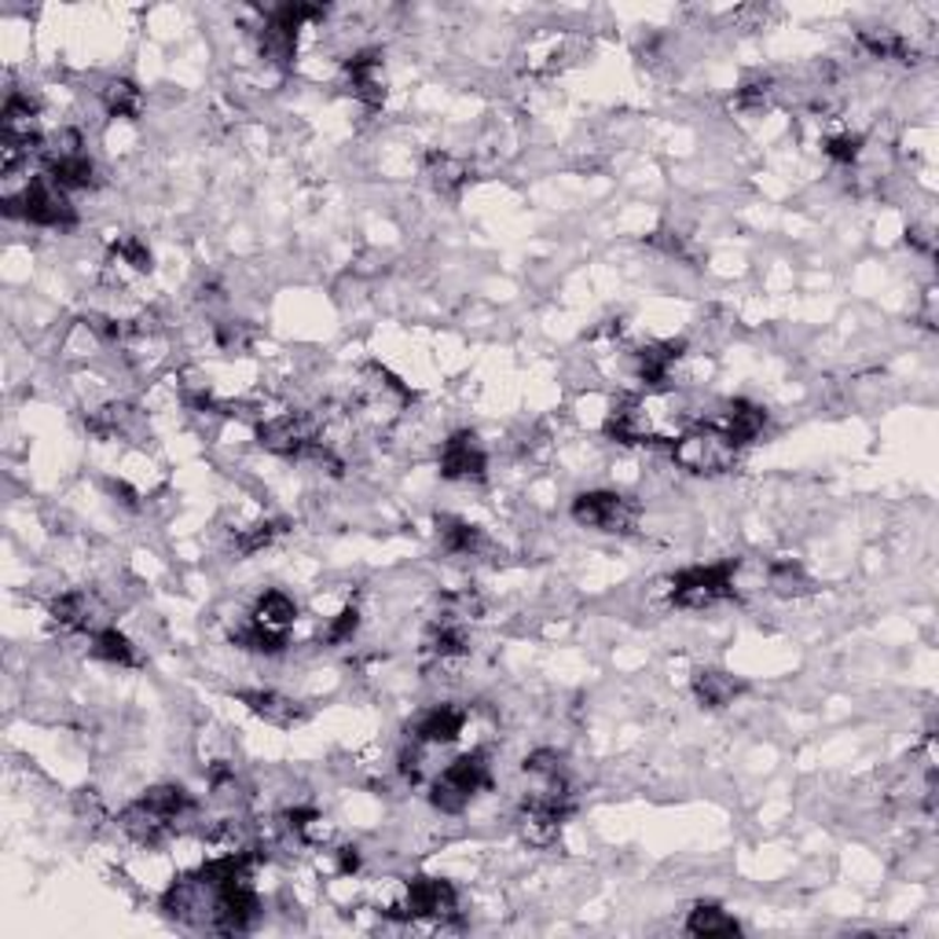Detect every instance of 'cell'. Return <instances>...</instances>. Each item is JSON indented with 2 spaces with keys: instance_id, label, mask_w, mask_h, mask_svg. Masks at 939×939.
<instances>
[{
  "instance_id": "24",
  "label": "cell",
  "mask_w": 939,
  "mask_h": 939,
  "mask_svg": "<svg viewBox=\"0 0 939 939\" xmlns=\"http://www.w3.org/2000/svg\"><path fill=\"white\" fill-rule=\"evenodd\" d=\"M437 526H441V543H444V551H448V554H459V559H474V554L488 551L485 532H482V529H474V526H466V521H459V518H441V521H437Z\"/></svg>"
},
{
  "instance_id": "18",
  "label": "cell",
  "mask_w": 939,
  "mask_h": 939,
  "mask_svg": "<svg viewBox=\"0 0 939 939\" xmlns=\"http://www.w3.org/2000/svg\"><path fill=\"white\" fill-rule=\"evenodd\" d=\"M763 426H767V411H763L760 404H752V400H730L723 422H719V430H723L730 441H734V448H741V444H752V441H756V437L763 433Z\"/></svg>"
},
{
  "instance_id": "13",
  "label": "cell",
  "mask_w": 939,
  "mask_h": 939,
  "mask_svg": "<svg viewBox=\"0 0 939 939\" xmlns=\"http://www.w3.org/2000/svg\"><path fill=\"white\" fill-rule=\"evenodd\" d=\"M52 620H56L59 628L67 631H89V636H96V631H103V606L100 598H96L92 592H67L59 595L56 603H52Z\"/></svg>"
},
{
  "instance_id": "2",
  "label": "cell",
  "mask_w": 939,
  "mask_h": 939,
  "mask_svg": "<svg viewBox=\"0 0 939 939\" xmlns=\"http://www.w3.org/2000/svg\"><path fill=\"white\" fill-rule=\"evenodd\" d=\"M672 459L686 470V474L716 477L734 466L738 448L719 426H694V430H686L683 437H675Z\"/></svg>"
},
{
  "instance_id": "6",
  "label": "cell",
  "mask_w": 939,
  "mask_h": 939,
  "mask_svg": "<svg viewBox=\"0 0 939 939\" xmlns=\"http://www.w3.org/2000/svg\"><path fill=\"white\" fill-rule=\"evenodd\" d=\"M408 400H411L408 389H404L400 382L389 375V371L367 367V375H364V382H360V389H356V408L353 411L364 415L367 422L386 426V422L397 419L400 408Z\"/></svg>"
},
{
  "instance_id": "26",
  "label": "cell",
  "mask_w": 939,
  "mask_h": 939,
  "mask_svg": "<svg viewBox=\"0 0 939 939\" xmlns=\"http://www.w3.org/2000/svg\"><path fill=\"white\" fill-rule=\"evenodd\" d=\"M686 932H691V936H705V939H708V936H738L741 925H738L727 910H719V906L697 903L694 910H691V917H686Z\"/></svg>"
},
{
  "instance_id": "8",
  "label": "cell",
  "mask_w": 939,
  "mask_h": 939,
  "mask_svg": "<svg viewBox=\"0 0 939 939\" xmlns=\"http://www.w3.org/2000/svg\"><path fill=\"white\" fill-rule=\"evenodd\" d=\"M459 895L452 881L441 877H411L404 884V914L408 917H433V921H452Z\"/></svg>"
},
{
  "instance_id": "1",
  "label": "cell",
  "mask_w": 939,
  "mask_h": 939,
  "mask_svg": "<svg viewBox=\"0 0 939 939\" xmlns=\"http://www.w3.org/2000/svg\"><path fill=\"white\" fill-rule=\"evenodd\" d=\"M4 213L23 217V221L41 224V228H74L78 224V210H74L67 191H63L48 173L45 177H34L19 195H4Z\"/></svg>"
},
{
  "instance_id": "32",
  "label": "cell",
  "mask_w": 939,
  "mask_h": 939,
  "mask_svg": "<svg viewBox=\"0 0 939 939\" xmlns=\"http://www.w3.org/2000/svg\"><path fill=\"white\" fill-rule=\"evenodd\" d=\"M279 532H283V521H254V526L239 529L235 551L239 554H257V551H265L268 543L279 537Z\"/></svg>"
},
{
  "instance_id": "22",
  "label": "cell",
  "mask_w": 939,
  "mask_h": 939,
  "mask_svg": "<svg viewBox=\"0 0 939 939\" xmlns=\"http://www.w3.org/2000/svg\"><path fill=\"white\" fill-rule=\"evenodd\" d=\"M485 614V603L477 592H470V587H463V592H448L437 598V617L433 625H459L466 628L470 620H477Z\"/></svg>"
},
{
  "instance_id": "23",
  "label": "cell",
  "mask_w": 939,
  "mask_h": 939,
  "mask_svg": "<svg viewBox=\"0 0 939 939\" xmlns=\"http://www.w3.org/2000/svg\"><path fill=\"white\" fill-rule=\"evenodd\" d=\"M859 45L873 59H895V63H917V48L895 30H859Z\"/></svg>"
},
{
  "instance_id": "31",
  "label": "cell",
  "mask_w": 939,
  "mask_h": 939,
  "mask_svg": "<svg viewBox=\"0 0 939 939\" xmlns=\"http://www.w3.org/2000/svg\"><path fill=\"white\" fill-rule=\"evenodd\" d=\"M239 647L243 650H254V653H283L287 650V636H283V631H268V628H261L257 620H250V625L239 631Z\"/></svg>"
},
{
  "instance_id": "28",
  "label": "cell",
  "mask_w": 939,
  "mask_h": 939,
  "mask_svg": "<svg viewBox=\"0 0 939 939\" xmlns=\"http://www.w3.org/2000/svg\"><path fill=\"white\" fill-rule=\"evenodd\" d=\"M422 647H426L430 658L452 661V658H463V653H470V636H466V628H459V625H430Z\"/></svg>"
},
{
  "instance_id": "25",
  "label": "cell",
  "mask_w": 939,
  "mask_h": 939,
  "mask_svg": "<svg viewBox=\"0 0 939 939\" xmlns=\"http://www.w3.org/2000/svg\"><path fill=\"white\" fill-rule=\"evenodd\" d=\"M254 620L261 628H268V631H283V636H287V628L294 625V620H298V606H294V598L290 595H283V592H265L257 598V606H254Z\"/></svg>"
},
{
  "instance_id": "34",
  "label": "cell",
  "mask_w": 939,
  "mask_h": 939,
  "mask_svg": "<svg viewBox=\"0 0 939 939\" xmlns=\"http://www.w3.org/2000/svg\"><path fill=\"white\" fill-rule=\"evenodd\" d=\"M213 334H217V345L228 349V353H239V349H246L250 342H254V327H250V323H235V320L217 323Z\"/></svg>"
},
{
  "instance_id": "40",
  "label": "cell",
  "mask_w": 939,
  "mask_h": 939,
  "mask_svg": "<svg viewBox=\"0 0 939 939\" xmlns=\"http://www.w3.org/2000/svg\"><path fill=\"white\" fill-rule=\"evenodd\" d=\"M906 243H910L917 254H925V257L936 254V239H932V232H925V228H914V232L906 235Z\"/></svg>"
},
{
  "instance_id": "17",
  "label": "cell",
  "mask_w": 939,
  "mask_h": 939,
  "mask_svg": "<svg viewBox=\"0 0 939 939\" xmlns=\"http://www.w3.org/2000/svg\"><path fill=\"white\" fill-rule=\"evenodd\" d=\"M463 727H466V712L459 705H433L415 723V741H422V745H452L463 734Z\"/></svg>"
},
{
  "instance_id": "30",
  "label": "cell",
  "mask_w": 939,
  "mask_h": 939,
  "mask_svg": "<svg viewBox=\"0 0 939 939\" xmlns=\"http://www.w3.org/2000/svg\"><path fill=\"white\" fill-rule=\"evenodd\" d=\"M103 107L111 118H129V122H133V118L144 114V92H140L133 81L118 78L103 89Z\"/></svg>"
},
{
  "instance_id": "12",
  "label": "cell",
  "mask_w": 939,
  "mask_h": 939,
  "mask_svg": "<svg viewBox=\"0 0 939 939\" xmlns=\"http://www.w3.org/2000/svg\"><path fill=\"white\" fill-rule=\"evenodd\" d=\"M118 826H122V833H129L136 844H144V848H155V844H162V840H169L173 833H177V822H173L169 815H162L158 807H151L144 796L118 815Z\"/></svg>"
},
{
  "instance_id": "10",
  "label": "cell",
  "mask_w": 939,
  "mask_h": 939,
  "mask_svg": "<svg viewBox=\"0 0 939 939\" xmlns=\"http://www.w3.org/2000/svg\"><path fill=\"white\" fill-rule=\"evenodd\" d=\"M85 426H89V433H96L100 441H133V437H140V430H144V415L125 400H107L85 415Z\"/></svg>"
},
{
  "instance_id": "9",
  "label": "cell",
  "mask_w": 939,
  "mask_h": 939,
  "mask_svg": "<svg viewBox=\"0 0 939 939\" xmlns=\"http://www.w3.org/2000/svg\"><path fill=\"white\" fill-rule=\"evenodd\" d=\"M488 470V455L482 441L470 430H459L441 448V477L448 482H482Z\"/></svg>"
},
{
  "instance_id": "39",
  "label": "cell",
  "mask_w": 939,
  "mask_h": 939,
  "mask_svg": "<svg viewBox=\"0 0 939 939\" xmlns=\"http://www.w3.org/2000/svg\"><path fill=\"white\" fill-rule=\"evenodd\" d=\"M400 774L408 778L411 785L422 778V760H419V749H404L400 752Z\"/></svg>"
},
{
  "instance_id": "7",
  "label": "cell",
  "mask_w": 939,
  "mask_h": 939,
  "mask_svg": "<svg viewBox=\"0 0 939 939\" xmlns=\"http://www.w3.org/2000/svg\"><path fill=\"white\" fill-rule=\"evenodd\" d=\"M261 914V903H257V892L250 888L246 877L239 881H228L217 888V899H213V928L217 932H246L250 925L257 921Z\"/></svg>"
},
{
  "instance_id": "20",
  "label": "cell",
  "mask_w": 939,
  "mask_h": 939,
  "mask_svg": "<svg viewBox=\"0 0 939 939\" xmlns=\"http://www.w3.org/2000/svg\"><path fill=\"white\" fill-rule=\"evenodd\" d=\"M741 694H745V683L734 680L730 672L705 669V672L694 675V697L705 708H727V705H734V697H741Z\"/></svg>"
},
{
  "instance_id": "27",
  "label": "cell",
  "mask_w": 939,
  "mask_h": 939,
  "mask_svg": "<svg viewBox=\"0 0 939 939\" xmlns=\"http://www.w3.org/2000/svg\"><path fill=\"white\" fill-rule=\"evenodd\" d=\"M767 587L778 598H804L815 592V581L796 562H774L767 570Z\"/></svg>"
},
{
  "instance_id": "35",
  "label": "cell",
  "mask_w": 939,
  "mask_h": 939,
  "mask_svg": "<svg viewBox=\"0 0 939 939\" xmlns=\"http://www.w3.org/2000/svg\"><path fill=\"white\" fill-rule=\"evenodd\" d=\"M826 155L833 162H840V166H851V162H859V155H862V136L859 133L829 136L826 140Z\"/></svg>"
},
{
  "instance_id": "5",
  "label": "cell",
  "mask_w": 939,
  "mask_h": 939,
  "mask_svg": "<svg viewBox=\"0 0 939 939\" xmlns=\"http://www.w3.org/2000/svg\"><path fill=\"white\" fill-rule=\"evenodd\" d=\"M573 521L584 529L598 532H636L639 526V504L620 493H584L573 499Z\"/></svg>"
},
{
  "instance_id": "4",
  "label": "cell",
  "mask_w": 939,
  "mask_h": 939,
  "mask_svg": "<svg viewBox=\"0 0 939 939\" xmlns=\"http://www.w3.org/2000/svg\"><path fill=\"white\" fill-rule=\"evenodd\" d=\"M734 570L738 562H719V565H697L672 581V603L683 609H708L723 598L734 595Z\"/></svg>"
},
{
  "instance_id": "19",
  "label": "cell",
  "mask_w": 939,
  "mask_h": 939,
  "mask_svg": "<svg viewBox=\"0 0 939 939\" xmlns=\"http://www.w3.org/2000/svg\"><path fill=\"white\" fill-rule=\"evenodd\" d=\"M426 177H430L437 195L459 199V191H463L470 180V166L463 158L448 155V151H430V155H426Z\"/></svg>"
},
{
  "instance_id": "16",
  "label": "cell",
  "mask_w": 939,
  "mask_h": 939,
  "mask_svg": "<svg viewBox=\"0 0 939 939\" xmlns=\"http://www.w3.org/2000/svg\"><path fill=\"white\" fill-rule=\"evenodd\" d=\"M239 702L272 727H298L301 719L309 716V708H301L298 702H290V697H283L276 691H243Z\"/></svg>"
},
{
  "instance_id": "3",
  "label": "cell",
  "mask_w": 939,
  "mask_h": 939,
  "mask_svg": "<svg viewBox=\"0 0 939 939\" xmlns=\"http://www.w3.org/2000/svg\"><path fill=\"white\" fill-rule=\"evenodd\" d=\"M488 785V756L485 752H466V756L452 760L433 782L430 804L441 815H459L470 804V796L482 793Z\"/></svg>"
},
{
  "instance_id": "33",
  "label": "cell",
  "mask_w": 939,
  "mask_h": 939,
  "mask_svg": "<svg viewBox=\"0 0 939 939\" xmlns=\"http://www.w3.org/2000/svg\"><path fill=\"white\" fill-rule=\"evenodd\" d=\"M114 254H118V261H122V265H129L133 272H151L155 265H151V250H147V243L144 239H136V235H122L114 243Z\"/></svg>"
},
{
  "instance_id": "37",
  "label": "cell",
  "mask_w": 939,
  "mask_h": 939,
  "mask_svg": "<svg viewBox=\"0 0 939 939\" xmlns=\"http://www.w3.org/2000/svg\"><path fill=\"white\" fill-rule=\"evenodd\" d=\"M526 771L532 774V778H559V774H562V756H559V752H551V749H537L526 760Z\"/></svg>"
},
{
  "instance_id": "15",
  "label": "cell",
  "mask_w": 939,
  "mask_h": 939,
  "mask_svg": "<svg viewBox=\"0 0 939 939\" xmlns=\"http://www.w3.org/2000/svg\"><path fill=\"white\" fill-rule=\"evenodd\" d=\"M683 349H686L683 342H653V345H642L639 353H636V375H639V382H647V386H653V389L669 386L675 364H680V360L686 356Z\"/></svg>"
},
{
  "instance_id": "14",
  "label": "cell",
  "mask_w": 939,
  "mask_h": 939,
  "mask_svg": "<svg viewBox=\"0 0 939 939\" xmlns=\"http://www.w3.org/2000/svg\"><path fill=\"white\" fill-rule=\"evenodd\" d=\"M606 433L614 437L617 444H653L658 433H653V419L642 400H620L614 404L606 419Z\"/></svg>"
},
{
  "instance_id": "36",
  "label": "cell",
  "mask_w": 939,
  "mask_h": 939,
  "mask_svg": "<svg viewBox=\"0 0 939 939\" xmlns=\"http://www.w3.org/2000/svg\"><path fill=\"white\" fill-rule=\"evenodd\" d=\"M356 628H360V614H356V609H342V614H338L331 625H327L323 642H331V647H342V642H349V639L356 636Z\"/></svg>"
},
{
  "instance_id": "21",
  "label": "cell",
  "mask_w": 939,
  "mask_h": 939,
  "mask_svg": "<svg viewBox=\"0 0 939 939\" xmlns=\"http://www.w3.org/2000/svg\"><path fill=\"white\" fill-rule=\"evenodd\" d=\"M48 177L59 184L63 191H85L96 184V162L85 155H59V158H45Z\"/></svg>"
},
{
  "instance_id": "38",
  "label": "cell",
  "mask_w": 939,
  "mask_h": 939,
  "mask_svg": "<svg viewBox=\"0 0 939 939\" xmlns=\"http://www.w3.org/2000/svg\"><path fill=\"white\" fill-rule=\"evenodd\" d=\"M771 92H774V85H771V78H760V81H749V85H741V92H738V107H745V111H752V107H763L771 100Z\"/></svg>"
},
{
  "instance_id": "11",
  "label": "cell",
  "mask_w": 939,
  "mask_h": 939,
  "mask_svg": "<svg viewBox=\"0 0 939 939\" xmlns=\"http://www.w3.org/2000/svg\"><path fill=\"white\" fill-rule=\"evenodd\" d=\"M345 81L360 103L367 107H382L386 100V70H382V52L367 48L356 52V56L345 59Z\"/></svg>"
},
{
  "instance_id": "41",
  "label": "cell",
  "mask_w": 939,
  "mask_h": 939,
  "mask_svg": "<svg viewBox=\"0 0 939 939\" xmlns=\"http://www.w3.org/2000/svg\"><path fill=\"white\" fill-rule=\"evenodd\" d=\"M334 855H338V870H342V873H356L360 870V851L356 848H338Z\"/></svg>"
},
{
  "instance_id": "29",
  "label": "cell",
  "mask_w": 939,
  "mask_h": 939,
  "mask_svg": "<svg viewBox=\"0 0 939 939\" xmlns=\"http://www.w3.org/2000/svg\"><path fill=\"white\" fill-rule=\"evenodd\" d=\"M92 653L107 664H122V669H136L140 664V653L136 647L129 642L118 628H103L92 636Z\"/></svg>"
}]
</instances>
